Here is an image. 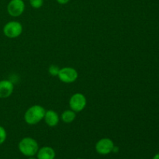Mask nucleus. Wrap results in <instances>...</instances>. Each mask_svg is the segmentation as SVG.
Wrapping results in <instances>:
<instances>
[{
  "label": "nucleus",
  "mask_w": 159,
  "mask_h": 159,
  "mask_svg": "<svg viewBox=\"0 0 159 159\" xmlns=\"http://www.w3.org/2000/svg\"><path fill=\"white\" fill-rule=\"evenodd\" d=\"M45 109L42 106L34 105L27 109L24 114V120L29 125H35L44 117Z\"/></svg>",
  "instance_id": "f257e3e1"
},
{
  "label": "nucleus",
  "mask_w": 159,
  "mask_h": 159,
  "mask_svg": "<svg viewBox=\"0 0 159 159\" xmlns=\"http://www.w3.org/2000/svg\"><path fill=\"white\" fill-rule=\"evenodd\" d=\"M18 148L20 153L26 157H34V155H37L39 150L37 141L34 138L29 137L23 138L19 142Z\"/></svg>",
  "instance_id": "f03ea898"
},
{
  "label": "nucleus",
  "mask_w": 159,
  "mask_h": 159,
  "mask_svg": "<svg viewBox=\"0 0 159 159\" xmlns=\"http://www.w3.org/2000/svg\"><path fill=\"white\" fill-rule=\"evenodd\" d=\"M23 33V26L18 21H9L3 27V34L8 38H16Z\"/></svg>",
  "instance_id": "7ed1b4c3"
},
{
  "label": "nucleus",
  "mask_w": 159,
  "mask_h": 159,
  "mask_svg": "<svg viewBox=\"0 0 159 159\" xmlns=\"http://www.w3.org/2000/svg\"><path fill=\"white\" fill-rule=\"evenodd\" d=\"M59 80L64 83H72L77 80L79 77L78 71L71 67H65L60 68L58 75H57Z\"/></svg>",
  "instance_id": "20e7f679"
},
{
  "label": "nucleus",
  "mask_w": 159,
  "mask_h": 159,
  "mask_svg": "<svg viewBox=\"0 0 159 159\" xmlns=\"http://www.w3.org/2000/svg\"><path fill=\"white\" fill-rule=\"evenodd\" d=\"M86 98L82 93H75L69 99L70 109L75 113L82 111L86 107Z\"/></svg>",
  "instance_id": "39448f33"
},
{
  "label": "nucleus",
  "mask_w": 159,
  "mask_h": 159,
  "mask_svg": "<svg viewBox=\"0 0 159 159\" xmlns=\"http://www.w3.org/2000/svg\"><path fill=\"white\" fill-rule=\"evenodd\" d=\"M114 143L110 138H102L96 142L95 149L98 154L101 155H107L113 152Z\"/></svg>",
  "instance_id": "423d86ee"
},
{
  "label": "nucleus",
  "mask_w": 159,
  "mask_h": 159,
  "mask_svg": "<svg viewBox=\"0 0 159 159\" xmlns=\"http://www.w3.org/2000/svg\"><path fill=\"white\" fill-rule=\"evenodd\" d=\"M25 10L23 0H11L7 6V12L11 16L17 17L21 16Z\"/></svg>",
  "instance_id": "0eeeda50"
},
{
  "label": "nucleus",
  "mask_w": 159,
  "mask_h": 159,
  "mask_svg": "<svg viewBox=\"0 0 159 159\" xmlns=\"http://www.w3.org/2000/svg\"><path fill=\"white\" fill-rule=\"evenodd\" d=\"M14 89V85L11 81H0V99H6L12 95Z\"/></svg>",
  "instance_id": "6e6552de"
},
{
  "label": "nucleus",
  "mask_w": 159,
  "mask_h": 159,
  "mask_svg": "<svg viewBox=\"0 0 159 159\" xmlns=\"http://www.w3.org/2000/svg\"><path fill=\"white\" fill-rule=\"evenodd\" d=\"M43 119H44V121L47 124V125H48L51 127L57 126L58 124L59 120H60V117H59L58 114L54 110H46Z\"/></svg>",
  "instance_id": "1a4fd4ad"
},
{
  "label": "nucleus",
  "mask_w": 159,
  "mask_h": 159,
  "mask_svg": "<svg viewBox=\"0 0 159 159\" xmlns=\"http://www.w3.org/2000/svg\"><path fill=\"white\" fill-rule=\"evenodd\" d=\"M55 156V151L54 148L48 146H44L41 148H39L37 153V159H54Z\"/></svg>",
  "instance_id": "9d476101"
},
{
  "label": "nucleus",
  "mask_w": 159,
  "mask_h": 159,
  "mask_svg": "<svg viewBox=\"0 0 159 159\" xmlns=\"http://www.w3.org/2000/svg\"><path fill=\"white\" fill-rule=\"evenodd\" d=\"M76 117V113L71 110H65L63 113H61V120L65 124H71L73 121L75 120Z\"/></svg>",
  "instance_id": "9b49d317"
},
{
  "label": "nucleus",
  "mask_w": 159,
  "mask_h": 159,
  "mask_svg": "<svg viewBox=\"0 0 159 159\" xmlns=\"http://www.w3.org/2000/svg\"><path fill=\"white\" fill-rule=\"evenodd\" d=\"M59 71H60V68L57 65H51L48 68V72L52 76H57Z\"/></svg>",
  "instance_id": "f8f14e48"
},
{
  "label": "nucleus",
  "mask_w": 159,
  "mask_h": 159,
  "mask_svg": "<svg viewBox=\"0 0 159 159\" xmlns=\"http://www.w3.org/2000/svg\"><path fill=\"white\" fill-rule=\"evenodd\" d=\"M30 4L34 9H40L43 4V0H30Z\"/></svg>",
  "instance_id": "ddd939ff"
},
{
  "label": "nucleus",
  "mask_w": 159,
  "mask_h": 159,
  "mask_svg": "<svg viewBox=\"0 0 159 159\" xmlns=\"http://www.w3.org/2000/svg\"><path fill=\"white\" fill-rule=\"evenodd\" d=\"M6 138H7V133H6V129L0 126V145L6 141Z\"/></svg>",
  "instance_id": "4468645a"
},
{
  "label": "nucleus",
  "mask_w": 159,
  "mask_h": 159,
  "mask_svg": "<svg viewBox=\"0 0 159 159\" xmlns=\"http://www.w3.org/2000/svg\"><path fill=\"white\" fill-rule=\"evenodd\" d=\"M57 2V3H59L60 5H65L70 1V0H56Z\"/></svg>",
  "instance_id": "2eb2a0df"
},
{
  "label": "nucleus",
  "mask_w": 159,
  "mask_h": 159,
  "mask_svg": "<svg viewBox=\"0 0 159 159\" xmlns=\"http://www.w3.org/2000/svg\"><path fill=\"white\" fill-rule=\"evenodd\" d=\"M119 152V148L114 146V147H113V152H114V153H116V152Z\"/></svg>",
  "instance_id": "dca6fc26"
},
{
  "label": "nucleus",
  "mask_w": 159,
  "mask_h": 159,
  "mask_svg": "<svg viewBox=\"0 0 159 159\" xmlns=\"http://www.w3.org/2000/svg\"><path fill=\"white\" fill-rule=\"evenodd\" d=\"M152 159H159V153L156 154V155H155V156L153 157V158H152Z\"/></svg>",
  "instance_id": "f3484780"
},
{
  "label": "nucleus",
  "mask_w": 159,
  "mask_h": 159,
  "mask_svg": "<svg viewBox=\"0 0 159 159\" xmlns=\"http://www.w3.org/2000/svg\"><path fill=\"white\" fill-rule=\"evenodd\" d=\"M28 159H37V158H34V157H29V158H28Z\"/></svg>",
  "instance_id": "a211bd4d"
},
{
  "label": "nucleus",
  "mask_w": 159,
  "mask_h": 159,
  "mask_svg": "<svg viewBox=\"0 0 159 159\" xmlns=\"http://www.w3.org/2000/svg\"><path fill=\"white\" fill-rule=\"evenodd\" d=\"M77 159H84V158H77Z\"/></svg>",
  "instance_id": "6ab92c4d"
}]
</instances>
